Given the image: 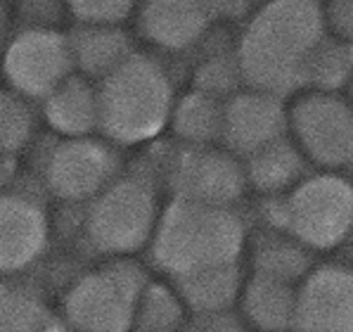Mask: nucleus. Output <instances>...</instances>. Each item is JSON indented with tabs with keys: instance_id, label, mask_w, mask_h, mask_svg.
I'll list each match as a JSON object with an SVG mask.
<instances>
[{
	"instance_id": "obj_6",
	"label": "nucleus",
	"mask_w": 353,
	"mask_h": 332,
	"mask_svg": "<svg viewBox=\"0 0 353 332\" xmlns=\"http://www.w3.org/2000/svg\"><path fill=\"white\" fill-rule=\"evenodd\" d=\"M150 277L130 259H112L72 282L62 299V318L76 332H130Z\"/></svg>"
},
{
	"instance_id": "obj_12",
	"label": "nucleus",
	"mask_w": 353,
	"mask_h": 332,
	"mask_svg": "<svg viewBox=\"0 0 353 332\" xmlns=\"http://www.w3.org/2000/svg\"><path fill=\"white\" fill-rule=\"evenodd\" d=\"M296 332H353V268L313 266L296 285Z\"/></svg>"
},
{
	"instance_id": "obj_29",
	"label": "nucleus",
	"mask_w": 353,
	"mask_h": 332,
	"mask_svg": "<svg viewBox=\"0 0 353 332\" xmlns=\"http://www.w3.org/2000/svg\"><path fill=\"white\" fill-rule=\"evenodd\" d=\"M43 332H76V330L64 318H50V323L43 328Z\"/></svg>"
},
{
	"instance_id": "obj_23",
	"label": "nucleus",
	"mask_w": 353,
	"mask_h": 332,
	"mask_svg": "<svg viewBox=\"0 0 353 332\" xmlns=\"http://www.w3.org/2000/svg\"><path fill=\"white\" fill-rule=\"evenodd\" d=\"M188 313L176 287L150 280L135 309L130 332H185Z\"/></svg>"
},
{
	"instance_id": "obj_18",
	"label": "nucleus",
	"mask_w": 353,
	"mask_h": 332,
	"mask_svg": "<svg viewBox=\"0 0 353 332\" xmlns=\"http://www.w3.org/2000/svg\"><path fill=\"white\" fill-rule=\"evenodd\" d=\"M69 38V50L74 69L88 81L107 79L114 69L121 67L133 55V41L123 29H95V26H74Z\"/></svg>"
},
{
	"instance_id": "obj_26",
	"label": "nucleus",
	"mask_w": 353,
	"mask_h": 332,
	"mask_svg": "<svg viewBox=\"0 0 353 332\" xmlns=\"http://www.w3.org/2000/svg\"><path fill=\"white\" fill-rule=\"evenodd\" d=\"M34 135V112L17 92L0 90V155H14Z\"/></svg>"
},
{
	"instance_id": "obj_1",
	"label": "nucleus",
	"mask_w": 353,
	"mask_h": 332,
	"mask_svg": "<svg viewBox=\"0 0 353 332\" xmlns=\"http://www.w3.org/2000/svg\"><path fill=\"white\" fill-rule=\"evenodd\" d=\"M323 41V5L278 0L259 8L247 19L235 48L244 88L280 100L303 90L308 59Z\"/></svg>"
},
{
	"instance_id": "obj_8",
	"label": "nucleus",
	"mask_w": 353,
	"mask_h": 332,
	"mask_svg": "<svg viewBox=\"0 0 353 332\" xmlns=\"http://www.w3.org/2000/svg\"><path fill=\"white\" fill-rule=\"evenodd\" d=\"M3 74L12 92L24 100H48L76 74L69 38L55 29L26 26L10 41L3 55Z\"/></svg>"
},
{
	"instance_id": "obj_19",
	"label": "nucleus",
	"mask_w": 353,
	"mask_h": 332,
	"mask_svg": "<svg viewBox=\"0 0 353 332\" xmlns=\"http://www.w3.org/2000/svg\"><path fill=\"white\" fill-rule=\"evenodd\" d=\"M306 166L308 162L287 135L244 159L247 185L268 199L282 197L301 183L306 178Z\"/></svg>"
},
{
	"instance_id": "obj_2",
	"label": "nucleus",
	"mask_w": 353,
	"mask_h": 332,
	"mask_svg": "<svg viewBox=\"0 0 353 332\" xmlns=\"http://www.w3.org/2000/svg\"><path fill=\"white\" fill-rule=\"evenodd\" d=\"M247 223L235 206H209L173 199L161 209L150 259L173 280L206 268L240 264Z\"/></svg>"
},
{
	"instance_id": "obj_9",
	"label": "nucleus",
	"mask_w": 353,
	"mask_h": 332,
	"mask_svg": "<svg viewBox=\"0 0 353 332\" xmlns=\"http://www.w3.org/2000/svg\"><path fill=\"white\" fill-rule=\"evenodd\" d=\"M121 159L112 143L100 138H69L48 152L43 164L46 188L64 202H90L119 178Z\"/></svg>"
},
{
	"instance_id": "obj_4",
	"label": "nucleus",
	"mask_w": 353,
	"mask_h": 332,
	"mask_svg": "<svg viewBox=\"0 0 353 332\" xmlns=\"http://www.w3.org/2000/svg\"><path fill=\"white\" fill-rule=\"evenodd\" d=\"M268 219L308 252H330L353 235V183L341 173H306L287 195L270 199Z\"/></svg>"
},
{
	"instance_id": "obj_21",
	"label": "nucleus",
	"mask_w": 353,
	"mask_h": 332,
	"mask_svg": "<svg viewBox=\"0 0 353 332\" xmlns=\"http://www.w3.org/2000/svg\"><path fill=\"white\" fill-rule=\"evenodd\" d=\"M252 264V273L299 285L313 268V254L287 233L273 231L254 242Z\"/></svg>"
},
{
	"instance_id": "obj_31",
	"label": "nucleus",
	"mask_w": 353,
	"mask_h": 332,
	"mask_svg": "<svg viewBox=\"0 0 353 332\" xmlns=\"http://www.w3.org/2000/svg\"><path fill=\"white\" fill-rule=\"evenodd\" d=\"M351 240H353V235H351Z\"/></svg>"
},
{
	"instance_id": "obj_28",
	"label": "nucleus",
	"mask_w": 353,
	"mask_h": 332,
	"mask_svg": "<svg viewBox=\"0 0 353 332\" xmlns=\"http://www.w3.org/2000/svg\"><path fill=\"white\" fill-rule=\"evenodd\" d=\"M325 36L353 46V0H334L323 5Z\"/></svg>"
},
{
	"instance_id": "obj_13",
	"label": "nucleus",
	"mask_w": 353,
	"mask_h": 332,
	"mask_svg": "<svg viewBox=\"0 0 353 332\" xmlns=\"http://www.w3.org/2000/svg\"><path fill=\"white\" fill-rule=\"evenodd\" d=\"M50 237L48 214L29 195H0V273L14 275L41 259Z\"/></svg>"
},
{
	"instance_id": "obj_5",
	"label": "nucleus",
	"mask_w": 353,
	"mask_h": 332,
	"mask_svg": "<svg viewBox=\"0 0 353 332\" xmlns=\"http://www.w3.org/2000/svg\"><path fill=\"white\" fill-rule=\"evenodd\" d=\"M161 209L157 190L145 176H119L88 202L83 214L85 242L97 254L128 259L150 247Z\"/></svg>"
},
{
	"instance_id": "obj_16",
	"label": "nucleus",
	"mask_w": 353,
	"mask_h": 332,
	"mask_svg": "<svg viewBox=\"0 0 353 332\" xmlns=\"http://www.w3.org/2000/svg\"><path fill=\"white\" fill-rule=\"evenodd\" d=\"M43 117L64 140L93 135V130H100L97 84L79 74L69 76L48 100H43Z\"/></svg>"
},
{
	"instance_id": "obj_10",
	"label": "nucleus",
	"mask_w": 353,
	"mask_h": 332,
	"mask_svg": "<svg viewBox=\"0 0 353 332\" xmlns=\"http://www.w3.org/2000/svg\"><path fill=\"white\" fill-rule=\"evenodd\" d=\"M173 199L209 206H235L247 193L244 162L223 145L183 148L168 166Z\"/></svg>"
},
{
	"instance_id": "obj_27",
	"label": "nucleus",
	"mask_w": 353,
	"mask_h": 332,
	"mask_svg": "<svg viewBox=\"0 0 353 332\" xmlns=\"http://www.w3.org/2000/svg\"><path fill=\"white\" fill-rule=\"evenodd\" d=\"M67 12L76 26H95V29H123V24L135 14V5L128 0H79L69 3Z\"/></svg>"
},
{
	"instance_id": "obj_24",
	"label": "nucleus",
	"mask_w": 353,
	"mask_h": 332,
	"mask_svg": "<svg viewBox=\"0 0 353 332\" xmlns=\"http://www.w3.org/2000/svg\"><path fill=\"white\" fill-rule=\"evenodd\" d=\"M353 81V46L327 38L316 48L306 67V90L341 95Z\"/></svg>"
},
{
	"instance_id": "obj_22",
	"label": "nucleus",
	"mask_w": 353,
	"mask_h": 332,
	"mask_svg": "<svg viewBox=\"0 0 353 332\" xmlns=\"http://www.w3.org/2000/svg\"><path fill=\"white\" fill-rule=\"evenodd\" d=\"M50 309L41 287L29 280H0V332H43Z\"/></svg>"
},
{
	"instance_id": "obj_20",
	"label": "nucleus",
	"mask_w": 353,
	"mask_h": 332,
	"mask_svg": "<svg viewBox=\"0 0 353 332\" xmlns=\"http://www.w3.org/2000/svg\"><path fill=\"white\" fill-rule=\"evenodd\" d=\"M168 128L183 148L219 145L223 135V102L192 88L183 97H176Z\"/></svg>"
},
{
	"instance_id": "obj_17",
	"label": "nucleus",
	"mask_w": 353,
	"mask_h": 332,
	"mask_svg": "<svg viewBox=\"0 0 353 332\" xmlns=\"http://www.w3.org/2000/svg\"><path fill=\"white\" fill-rule=\"evenodd\" d=\"M244 280L247 275L240 264H230L176 277L173 287L190 313L197 318H209V315L230 313L240 304Z\"/></svg>"
},
{
	"instance_id": "obj_11",
	"label": "nucleus",
	"mask_w": 353,
	"mask_h": 332,
	"mask_svg": "<svg viewBox=\"0 0 353 332\" xmlns=\"http://www.w3.org/2000/svg\"><path fill=\"white\" fill-rule=\"evenodd\" d=\"M290 133V110L285 100L268 92L242 88L223 102L221 145L244 162L254 152Z\"/></svg>"
},
{
	"instance_id": "obj_3",
	"label": "nucleus",
	"mask_w": 353,
	"mask_h": 332,
	"mask_svg": "<svg viewBox=\"0 0 353 332\" xmlns=\"http://www.w3.org/2000/svg\"><path fill=\"white\" fill-rule=\"evenodd\" d=\"M100 133L112 145H140L168 128L176 90L159 59L133 52L97 84Z\"/></svg>"
},
{
	"instance_id": "obj_30",
	"label": "nucleus",
	"mask_w": 353,
	"mask_h": 332,
	"mask_svg": "<svg viewBox=\"0 0 353 332\" xmlns=\"http://www.w3.org/2000/svg\"><path fill=\"white\" fill-rule=\"evenodd\" d=\"M346 92H349V95H346V100H349V102H351V107H353V81H351L349 88H346Z\"/></svg>"
},
{
	"instance_id": "obj_14",
	"label": "nucleus",
	"mask_w": 353,
	"mask_h": 332,
	"mask_svg": "<svg viewBox=\"0 0 353 332\" xmlns=\"http://www.w3.org/2000/svg\"><path fill=\"white\" fill-rule=\"evenodd\" d=\"M214 17V5L188 3V0H154L138 10V29L152 46L181 52L202 41Z\"/></svg>"
},
{
	"instance_id": "obj_25",
	"label": "nucleus",
	"mask_w": 353,
	"mask_h": 332,
	"mask_svg": "<svg viewBox=\"0 0 353 332\" xmlns=\"http://www.w3.org/2000/svg\"><path fill=\"white\" fill-rule=\"evenodd\" d=\"M244 81L240 74V64H237L235 52H216L209 55L197 67L194 74V90L206 92V95L216 97V100L225 102L237 90H242Z\"/></svg>"
},
{
	"instance_id": "obj_15",
	"label": "nucleus",
	"mask_w": 353,
	"mask_h": 332,
	"mask_svg": "<svg viewBox=\"0 0 353 332\" xmlns=\"http://www.w3.org/2000/svg\"><path fill=\"white\" fill-rule=\"evenodd\" d=\"M240 313L247 328L259 332L296 330V285L252 273L244 280Z\"/></svg>"
},
{
	"instance_id": "obj_7",
	"label": "nucleus",
	"mask_w": 353,
	"mask_h": 332,
	"mask_svg": "<svg viewBox=\"0 0 353 332\" xmlns=\"http://www.w3.org/2000/svg\"><path fill=\"white\" fill-rule=\"evenodd\" d=\"M290 133L308 164L332 173L353 166V107L344 95H299L290 107Z\"/></svg>"
}]
</instances>
